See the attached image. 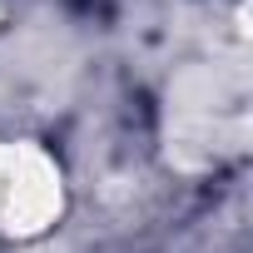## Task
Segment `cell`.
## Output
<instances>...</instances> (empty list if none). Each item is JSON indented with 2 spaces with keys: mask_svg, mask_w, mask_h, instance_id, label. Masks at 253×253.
Segmentation results:
<instances>
[{
  "mask_svg": "<svg viewBox=\"0 0 253 253\" xmlns=\"http://www.w3.org/2000/svg\"><path fill=\"white\" fill-rule=\"evenodd\" d=\"M60 169L30 144H0V233H40L60 213Z\"/></svg>",
  "mask_w": 253,
  "mask_h": 253,
  "instance_id": "6da1fadb",
  "label": "cell"
}]
</instances>
